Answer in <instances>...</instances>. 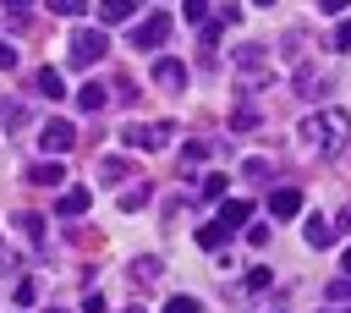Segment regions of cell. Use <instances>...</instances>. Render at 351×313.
<instances>
[{"label": "cell", "mask_w": 351, "mask_h": 313, "mask_svg": "<svg viewBox=\"0 0 351 313\" xmlns=\"http://www.w3.org/2000/svg\"><path fill=\"white\" fill-rule=\"evenodd\" d=\"M296 137H302L307 148H318V154H340V148L351 143V115L335 110V104H318L313 115H302Z\"/></svg>", "instance_id": "6da1fadb"}, {"label": "cell", "mask_w": 351, "mask_h": 313, "mask_svg": "<svg viewBox=\"0 0 351 313\" xmlns=\"http://www.w3.org/2000/svg\"><path fill=\"white\" fill-rule=\"evenodd\" d=\"M230 71H236V82H241V88H263V82L274 77V60H269V49H263V44H241V49H236V60H230Z\"/></svg>", "instance_id": "7a4b0ae2"}, {"label": "cell", "mask_w": 351, "mask_h": 313, "mask_svg": "<svg viewBox=\"0 0 351 313\" xmlns=\"http://www.w3.org/2000/svg\"><path fill=\"white\" fill-rule=\"evenodd\" d=\"M104 55H110V38L99 27H77L71 33V66H99Z\"/></svg>", "instance_id": "3957f363"}, {"label": "cell", "mask_w": 351, "mask_h": 313, "mask_svg": "<svg viewBox=\"0 0 351 313\" xmlns=\"http://www.w3.org/2000/svg\"><path fill=\"white\" fill-rule=\"evenodd\" d=\"M165 38H170V16H148V22L132 27V44H137V49H159Z\"/></svg>", "instance_id": "277c9868"}, {"label": "cell", "mask_w": 351, "mask_h": 313, "mask_svg": "<svg viewBox=\"0 0 351 313\" xmlns=\"http://www.w3.org/2000/svg\"><path fill=\"white\" fill-rule=\"evenodd\" d=\"M44 148H49V159H60L71 143H77V126L71 121H44V137H38Z\"/></svg>", "instance_id": "5b68a950"}, {"label": "cell", "mask_w": 351, "mask_h": 313, "mask_svg": "<svg viewBox=\"0 0 351 313\" xmlns=\"http://www.w3.org/2000/svg\"><path fill=\"white\" fill-rule=\"evenodd\" d=\"M165 137H170V126H143V121H132V126L121 132V143H126V148H143V154H148V148H159Z\"/></svg>", "instance_id": "8992f818"}, {"label": "cell", "mask_w": 351, "mask_h": 313, "mask_svg": "<svg viewBox=\"0 0 351 313\" xmlns=\"http://www.w3.org/2000/svg\"><path fill=\"white\" fill-rule=\"evenodd\" d=\"M269 214H274V220H296V214H302V192H296V187H274V192H269Z\"/></svg>", "instance_id": "52a82bcc"}, {"label": "cell", "mask_w": 351, "mask_h": 313, "mask_svg": "<svg viewBox=\"0 0 351 313\" xmlns=\"http://www.w3.org/2000/svg\"><path fill=\"white\" fill-rule=\"evenodd\" d=\"M88 203H93V198H88L82 187H66V192L55 198V214H60V220H82V214H88Z\"/></svg>", "instance_id": "ba28073f"}, {"label": "cell", "mask_w": 351, "mask_h": 313, "mask_svg": "<svg viewBox=\"0 0 351 313\" xmlns=\"http://www.w3.org/2000/svg\"><path fill=\"white\" fill-rule=\"evenodd\" d=\"M154 82L170 88V93H181V88H186V66H181V60H154Z\"/></svg>", "instance_id": "9c48e42d"}, {"label": "cell", "mask_w": 351, "mask_h": 313, "mask_svg": "<svg viewBox=\"0 0 351 313\" xmlns=\"http://www.w3.org/2000/svg\"><path fill=\"white\" fill-rule=\"evenodd\" d=\"M302 242H307V247H335L329 220H324V214H307V220H302Z\"/></svg>", "instance_id": "30bf717a"}, {"label": "cell", "mask_w": 351, "mask_h": 313, "mask_svg": "<svg viewBox=\"0 0 351 313\" xmlns=\"http://www.w3.org/2000/svg\"><path fill=\"white\" fill-rule=\"evenodd\" d=\"M27 181H33V187H60V181H66V165H60V159H44V165L27 170Z\"/></svg>", "instance_id": "8fae6325"}, {"label": "cell", "mask_w": 351, "mask_h": 313, "mask_svg": "<svg viewBox=\"0 0 351 313\" xmlns=\"http://www.w3.org/2000/svg\"><path fill=\"white\" fill-rule=\"evenodd\" d=\"M247 220H252V203H247V198H225L219 225H225V231H236V225H247Z\"/></svg>", "instance_id": "7c38bea8"}, {"label": "cell", "mask_w": 351, "mask_h": 313, "mask_svg": "<svg viewBox=\"0 0 351 313\" xmlns=\"http://www.w3.org/2000/svg\"><path fill=\"white\" fill-rule=\"evenodd\" d=\"M137 11H143V0H99V22H126Z\"/></svg>", "instance_id": "4fadbf2b"}, {"label": "cell", "mask_w": 351, "mask_h": 313, "mask_svg": "<svg viewBox=\"0 0 351 313\" xmlns=\"http://www.w3.org/2000/svg\"><path fill=\"white\" fill-rule=\"evenodd\" d=\"M104 99H110V93H104V82H82V93H77V104H82V110H93V115L104 110Z\"/></svg>", "instance_id": "5bb4252c"}, {"label": "cell", "mask_w": 351, "mask_h": 313, "mask_svg": "<svg viewBox=\"0 0 351 313\" xmlns=\"http://www.w3.org/2000/svg\"><path fill=\"white\" fill-rule=\"evenodd\" d=\"M225 236H230V231L214 220V225H203V231H197V247H203V253H219V247H225Z\"/></svg>", "instance_id": "9a60e30c"}, {"label": "cell", "mask_w": 351, "mask_h": 313, "mask_svg": "<svg viewBox=\"0 0 351 313\" xmlns=\"http://www.w3.org/2000/svg\"><path fill=\"white\" fill-rule=\"evenodd\" d=\"M38 93H49V99H66V77L49 66V71H38Z\"/></svg>", "instance_id": "2e32d148"}, {"label": "cell", "mask_w": 351, "mask_h": 313, "mask_svg": "<svg viewBox=\"0 0 351 313\" xmlns=\"http://www.w3.org/2000/svg\"><path fill=\"white\" fill-rule=\"evenodd\" d=\"M0 121H5V132H16V126L27 121V110H22L16 99H5V104H0Z\"/></svg>", "instance_id": "e0dca14e"}, {"label": "cell", "mask_w": 351, "mask_h": 313, "mask_svg": "<svg viewBox=\"0 0 351 313\" xmlns=\"http://www.w3.org/2000/svg\"><path fill=\"white\" fill-rule=\"evenodd\" d=\"M203 159H208V143H186L181 148V170H197Z\"/></svg>", "instance_id": "ac0fdd59"}, {"label": "cell", "mask_w": 351, "mask_h": 313, "mask_svg": "<svg viewBox=\"0 0 351 313\" xmlns=\"http://www.w3.org/2000/svg\"><path fill=\"white\" fill-rule=\"evenodd\" d=\"M154 275H159V258H137V264H132V280H137V286H148Z\"/></svg>", "instance_id": "d6986e66"}, {"label": "cell", "mask_w": 351, "mask_h": 313, "mask_svg": "<svg viewBox=\"0 0 351 313\" xmlns=\"http://www.w3.org/2000/svg\"><path fill=\"white\" fill-rule=\"evenodd\" d=\"M230 126H236V132H252V126H258V110H252V104H241V110L230 115Z\"/></svg>", "instance_id": "ffe728a7"}, {"label": "cell", "mask_w": 351, "mask_h": 313, "mask_svg": "<svg viewBox=\"0 0 351 313\" xmlns=\"http://www.w3.org/2000/svg\"><path fill=\"white\" fill-rule=\"evenodd\" d=\"M143 203H148V187H132V192H121V209H126V214H137Z\"/></svg>", "instance_id": "44dd1931"}, {"label": "cell", "mask_w": 351, "mask_h": 313, "mask_svg": "<svg viewBox=\"0 0 351 313\" xmlns=\"http://www.w3.org/2000/svg\"><path fill=\"white\" fill-rule=\"evenodd\" d=\"M165 313H203V302H197V297H170Z\"/></svg>", "instance_id": "7402d4cb"}, {"label": "cell", "mask_w": 351, "mask_h": 313, "mask_svg": "<svg viewBox=\"0 0 351 313\" xmlns=\"http://www.w3.org/2000/svg\"><path fill=\"white\" fill-rule=\"evenodd\" d=\"M181 16H186V22H203V16H208V0H181Z\"/></svg>", "instance_id": "603a6c76"}, {"label": "cell", "mask_w": 351, "mask_h": 313, "mask_svg": "<svg viewBox=\"0 0 351 313\" xmlns=\"http://www.w3.org/2000/svg\"><path fill=\"white\" fill-rule=\"evenodd\" d=\"M329 302H351V275H340V280H329Z\"/></svg>", "instance_id": "cb8c5ba5"}, {"label": "cell", "mask_w": 351, "mask_h": 313, "mask_svg": "<svg viewBox=\"0 0 351 313\" xmlns=\"http://www.w3.org/2000/svg\"><path fill=\"white\" fill-rule=\"evenodd\" d=\"M49 11H60V16H82L88 0H49Z\"/></svg>", "instance_id": "d4e9b609"}, {"label": "cell", "mask_w": 351, "mask_h": 313, "mask_svg": "<svg viewBox=\"0 0 351 313\" xmlns=\"http://www.w3.org/2000/svg\"><path fill=\"white\" fill-rule=\"evenodd\" d=\"M225 187H230V181H225L219 170H214V176H203V192H208V198H225Z\"/></svg>", "instance_id": "484cf974"}, {"label": "cell", "mask_w": 351, "mask_h": 313, "mask_svg": "<svg viewBox=\"0 0 351 313\" xmlns=\"http://www.w3.org/2000/svg\"><path fill=\"white\" fill-rule=\"evenodd\" d=\"M16 225H22V231H27V236H44V220H38V214H22V220H16Z\"/></svg>", "instance_id": "4316f807"}, {"label": "cell", "mask_w": 351, "mask_h": 313, "mask_svg": "<svg viewBox=\"0 0 351 313\" xmlns=\"http://www.w3.org/2000/svg\"><path fill=\"white\" fill-rule=\"evenodd\" d=\"M269 280H274V275H269V269H252V275H247V291H263V286H269Z\"/></svg>", "instance_id": "83f0119b"}, {"label": "cell", "mask_w": 351, "mask_h": 313, "mask_svg": "<svg viewBox=\"0 0 351 313\" xmlns=\"http://www.w3.org/2000/svg\"><path fill=\"white\" fill-rule=\"evenodd\" d=\"M33 297H38V286H33V280H16V302H22V308H27V302H33Z\"/></svg>", "instance_id": "f1b7e54d"}, {"label": "cell", "mask_w": 351, "mask_h": 313, "mask_svg": "<svg viewBox=\"0 0 351 313\" xmlns=\"http://www.w3.org/2000/svg\"><path fill=\"white\" fill-rule=\"evenodd\" d=\"M335 49H351V16H346V22L335 27Z\"/></svg>", "instance_id": "f546056e"}, {"label": "cell", "mask_w": 351, "mask_h": 313, "mask_svg": "<svg viewBox=\"0 0 351 313\" xmlns=\"http://www.w3.org/2000/svg\"><path fill=\"white\" fill-rule=\"evenodd\" d=\"M82 313H104V297H99V291H88V297H82Z\"/></svg>", "instance_id": "4dcf8cb0"}, {"label": "cell", "mask_w": 351, "mask_h": 313, "mask_svg": "<svg viewBox=\"0 0 351 313\" xmlns=\"http://www.w3.org/2000/svg\"><path fill=\"white\" fill-rule=\"evenodd\" d=\"M11 66H16V49H11V44H0V71H11Z\"/></svg>", "instance_id": "1f68e13d"}, {"label": "cell", "mask_w": 351, "mask_h": 313, "mask_svg": "<svg viewBox=\"0 0 351 313\" xmlns=\"http://www.w3.org/2000/svg\"><path fill=\"white\" fill-rule=\"evenodd\" d=\"M318 11H346V0H318Z\"/></svg>", "instance_id": "d6a6232c"}, {"label": "cell", "mask_w": 351, "mask_h": 313, "mask_svg": "<svg viewBox=\"0 0 351 313\" xmlns=\"http://www.w3.org/2000/svg\"><path fill=\"white\" fill-rule=\"evenodd\" d=\"M340 231H351V203H346V209H340Z\"/></svg>", "instance_id": "836d02e7"}, {"label": "cell", "mask_w": 351, "mask_h": 313, "mask_svg": "<svg viewBox=\"0 0 351 313\" xmlns=\"http://www.w3.org/2000/svg\"><path fill=\"white\" fill-rule=\"evenodd\" d=\"M5 5H11V11H22V5H27V0H5Z\"/></svg>", "instance_id": "e575fe53"}, {"label": "cell", "mask_w": 351, "mask_h": 313, "mask_svg": "<svg viewBox=\"0 0 351 313\" xmlns=\"http://www.w3.org/2000/svg\"><path fill=\"white\" fill-rule=\"evenodd\" d=\"M340 264H346V275H351V247H346V258H340Z\"/></svg>", "instance_id": "d590c367"}, {"label": "cell", "mask_w": 351, "mask_h": 313, "mask_svg": "<svg viewBox=\"0 0 351 313\" xmlns=\"http://www.w3.org/2000/svg\"><path fill=\"white\" fill-rule=\"evenodd\" d=\"M252 5H274V0H252Z\"/></svg>", "instance_id": "8d00e7d4"}, {"label": "cell", "mask_w": 351, "mask_h": 313, "mask_svg": "<svg viewBox=\"0 0 351 313\" xmlns=\"http://www.w3.org/2000/svg\"><path fill=\"white\" fill-rule=\"evenodd\" d=\"M49 313H66V308H49Z\"/></svg>", "instance_id": "74e56055"}, {"label": "cell", "mask_w": 351, "mask_h": 313, "mask_svg": "<svg viewBox=\"0 0 351 313\" xmlns=\"http://www.w3.org/2000/svg\"><path fill=\"white\" fill-rule=\"evenodd\" d=\"M126 313H137V308H126Z\"/></svg>", "instance_id": "f35d334b"}]
</instances>
